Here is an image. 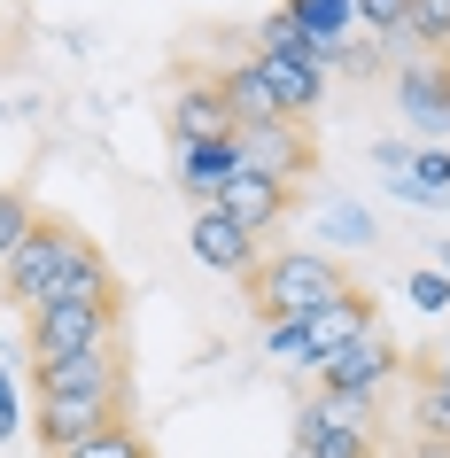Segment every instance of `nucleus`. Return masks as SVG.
Here are the masks:
<instances>
[{
	"label": "nucleus",
	"instance_id": "f257e3e1",
	"mask_svg": "<svg viewBox=\"0 0 450 458\" xmlns=\"http://www.w3.org/2000/svg\"><path fill=\"white\" fill-rule=\"evenodd\" d=\"M241 288H249V311L264 327H303L318 303H334V295L350 288V272L327 249H272V257H257V265L241 272Z\"/></svg>",
	"mask_w": 450,
	"mask_h": 458
},
{
	"label": "nucleus",
	"instance_id": "f03ea898",
	"mask_svg": "<svg viewBox=\"0 0 450 458\" xmlns=\"http://www.w3.org/2000/svg\"><path fill=\"white\" fill-rule=\"evenodd\" d=\"M31 404L132 411V358H124V342H94V350H78V358H39L31 365Z\"/></svg>",
	"mask_w": 450,
	"mask_h": 458
},
{
	"label": "nucleus",
	"instance_id": "7ed1b4c3",
	"mask_svg": "<svg viewBox=\"0 0 450 458\" xmlns=\"http://www.w3.org/2000/svg\"><path fill=\"white\" fill-rule=\"evenodd\" d=\"M86 249V233H78L71 217H39L24 233V249L0 265V288H8V303L16 311H39L55 288H63V272H71V257Z\"/></svg>",
	"mask_w": 450,
	"mask_h": 458
},
{
	"label": "nucleus",
	"instance_id": "20e7f679",
	"mask_svg": "<svg viewBox=\"0 0 450 458\" xmlns=\"http://www.w3.org/2000/svg\"><path fill=\"white\" fill-rule=\"evenodd\" d=\"M233 148H241V171H257V179H272V187H287V194L318 179V140H310L295 117H280V124H241Z\"/></svg>",
	"mask_w": 450,
	"mask_h": 458
},
{
	"label": "nucleus",
	"instance_id": "39448f33",
	"mask_svg": "<svg viewBox=\"0 0 450 458\" xmlns=\"http://www.w3.org/2000/svg\"><path fill=\"white\" fill-rule=\"evenodd\" d=\"M403 373V350L388 327H365L357 342H342L327 365H318V388H334V396H365V404H380V388Z\"/></svg>",
	"mask_w": 450,
	"mask_h": 458
},
{
	"label": "nucleus",
	"instance_id": "423d86ee",
	"mask_svg": "<svg viewBox=\"0 0 450 458\" xmlns=\"http://www.w3.org/2000/svg\"><path fill=\"white\" fill-rule=\"evenodd\" d=\"M117 318L124 311H109V303H39L31 327H24L31 365L39 358H78V350H94V342H117Z\"/></svg>",
	"mask_w": 450,
	"mask_h": 458
},
{
	"label": "nucleus",
	"instance_id": "0eeeda50",
	"mask_svg": "<svg viewBox=\"0 0 450 458\" xmlns=\"http://www.w3.org/2000/svg\"><path fill=\"white\" fill-rule=\"evenodd\" d=\"M249 63H257V78L272 86L280 117H295V124H303L310 109L327 101V71L342 63V47H303V55H264V47H257Z\"/></svg>",
	"mask_w": 450,
	"mask_h": 458
},
{
	"label": "nucleus",
	"instance_id": "6e6552de",
	"mask_svg": "<svg viewBox=\"0 0 450 458\" xmlns=\"http://www.w3.org/2000/svg\"><path fill=\"white\" fill-rule=\"evenodd\" d=\"M164 124H171V148H202V140H233V132H241V117L225 109V94H217V78L179 86L171 109H164Z\"/></svg>",
	"mask_w": 450,
	"mask_h": 458
},
{
	"label": "nucleus",
	"instance_id": "1a4fd4ad",
	"mask_svg": "<svg viewBox=\"0 0 450 458\" xmlns=\"http://www.w3.org/2000/svg\"><path fill=\"white\" fill-rule=\"evenodd\" d=\"M396 109H403V124H412L427 148H435V132H450V63L443 55L396 71Z\"/></svg>",
	"mask_w": 450,
	"mask_h": 458
},
{
	"label": "nucleus",
	"instance_id": "9d476101",
	"mask_svg": "<svg viewBox=\"0 0 450 458\" xmlns=\"http://www.w3.org/2000/svg\"><path fill=\"white\" fill-rule=\"evenodd\" d=\"M187 249H194V257H202L210 272L241 280V272L257 265V249H264V242L249 233V225H241V217H225L217 202H202V210H194V225H187Z\"/></svg>",
	"mask_w": 450,
	"mask_h": 458
},
{
	"label": "nucleus",
	"instance_id": "9b49d317",
	"mask_svg": "<svg viewBox=\"0 0 450 458\" xmlns=\"http://www.w3.org/2000/svg\"><path fill=\"white\" fill-rule=\"evenodd\" d=\"M365 327H380V303L350 280V288L334 295V303H318V311L303 318V335H310V373H318V365H327L334 350H342V342H357Z\"/></svg>",
	"mask_w": 450,
	"mask_h": 458
},
{
	"label": "nucleus",
	"instance_id": "f8f14e48",
	"mask_svg": "<svg viewBox=\"0 0 450 458\" xmlns=\"http://www.w3.org/2000/svg\"><path fill=\"white\" fill-rule=\"evenodd\" d=\"M217 210H225V217H241V225H249L257 242H272L287 217H295V194H287V187H272V179H257V171H233V179H225V194H217Z\"/></svg>",
	"mask_w": 450,
	"mask_h": 458
},
{
	"label": "nucleus",
	"instance_id": "ddd939ff",
	"mask_svg": "<svg viewBox=\"0 0 450 458\" xmlns=\"http://www.w3.org/2000/svg\"><path fill=\"white\" fill-rule=\"evenodd\" d=\"M171 171H179V187H187L194 202H217V194H225V179H233V171H241V148H233V140L171 148Z\"/></svg>",
	"mask_w": 450,
	"mask_h": 458
},
{
	"label": "nucleus",
	"instance_id": "4468645a",
	"mask_svg": "<svg viewBox=\"0 0 450 458\" xmlns=\"http://www.w3.org/2000/svg\"><path fill=\"white\" fill-rule=\"evenodd\" d=\"M295 458H380L373 435H350V428H334V420H318V411H295Z\"/></svg>",
	"mask_w": 450,
	"mask_h": 458
},
{
	"label": "nucleus",
	"instance_id": "2eb2a0df",
	"mask_svg": "<svg viewBox=\"0 0 450 458\" xmlns=\"http://www.w3.org/2000/svg\"><path fill=\"white\" fill-rule=\"evenodd\" d=\"M101 420H117V411H109V404H31V428H39L47 458H63L78 435H94Z\"/></svg>",
	"mask_w": 450,
	"mask_h": 458
},
{
	"label": "nucleus",
	"instance_id": "dca6fc26",
	"mask_svg": "<svg viewBox=\"0 0 450 458\" xmlns=\"http://www.w3.org/2000/svg\"><path fill=\"white\" fill-rule=\"evenodd\" d=\"M217 94H225V109H233L241 124H280V101H272V86L257 78V63H233V71H217Z\"/></svg>",
	"mask_w": 450,
	"mask_h": 458
},
{
	"label": "nucleus",
	"instance_id": "f3484780",
	"mask_svg": "<svg viewBox=\"0 0 450 458\" xmlns=\"http://www.w3.org/2000/svg\"><path fill=\"white\" fill-rule=\"evenodd\" d=\"M63 458H156V443L132 428V411H117V420H101L94 435H78Z\"/></svg>",
	"mask_w": 450,
	"mask_h": 458
},
{
	"label": "nucleus",
	"instance_id": "a211bd4d",
	"mask_svg": "<svg viewBox=\"0 0 450 458\" xmlns=\"http://www.w3.org/2000/svg\"><path fill=\"white\" fill-rule=\"evenodd\" d=\"M287 16L303 24L310 47H342V31L357 24V16H350V0H287Z\"/></svg>",
	"mask_w": 450,
	"mask_h": 458
},
{
	"label": "nucleus",
	"instance_id": "6ab92c4d",
	"mask_svg": "<svg viewBox=\"0 0 450 458\" xmlns=\"http://www.w3.org/2000/svg\"><path fill=\"white\" fill-rule=\"evenodd\" d=\"M310 411H318V420H334V428L373 435V443H380V411L365 404V396H334V388H310Z\"/></svg>",
	"mask_w": 450,
	"mask_h": 458
},
{
	"label": "nucleus",
	"instance_id": "aec40b11",
	"mask_svg": "<svg viewBox=\"0 0 450 458\" xmlns=\"http://www.w3.org/2000/svg\"><path fill=\"white\" fill-rule=\"evenodd\" d=\"M350 16L373 31V47H396L412 31V0H350Z\"/></svg>",
	"mask_w": 450,
	"mask_h": 458
},
{
	"label": "nucleus",
	"instance_id": "412c9836",
	"mask_svg": "<svg viewBox=\"0 0 450 458\" xmlns=\"http://www.w3.org/2000/svg\"><path fill=\"white\" fill-rule=\"evenodd\" d=\"M39 225V210H31V194L24 187H0V265L24 249V233Z\"/></svg>",
	"mask_w": 450,
	"mask_h": 458
},
{
	"label": "nucleus",
	"instance_id": "4be33fe9",
	"mask_svg": "<svg viewBox=\"0 0 450 458\" xmlns=\"http://www.w3.org/2000/svg\"><path fill=\"white\" fill-rule=\"evenodd\" d=\"M412 47H427V55H443L450 47V0H412V31H403Z\"/></svg>",
	"mask_w": 450,
	"mask_h": 458
},
{
	"label": "nucleus",
	"instance_id": "5701e85b",
	"mask_svg": "<svg viewBox=\"0 0 450 458\" xmlns=\"http://www.w3.org/2000/svg\"><path fill=\"white\" fill-rule=\"evenodd\" d=\"M403 288H412V303H420V311H435V318L450 311V280H443V272H435V265H427V272H412Z\"/></svg>",
	"mask_w": 450,
	"mask_h": 458
},
{
	"label": "nucleus",
	"instance_id": "b1692460",
	"mask_svg": "<svg viewBox=\"0 0 450 458\" xmlns=\"http://www.w3.org/2000/svg\"><path fill=\"white\" fill-rule=\"evenodd\" d=\"M264 350H272V358H287V365H303V373H310V335H303V327H264Z\"/></svg>",
	"mask_w": 450,
	"mask_h": 458
},
{
	"label": "nucleus",
	"instance_id": "393cba45",
	"mask_svg": "<svg viewBox=\"0 0 450 458\" xmlns=\"http://www.w3.org/2000/svg\"><path fill=\"white\" fill-rule=\"evenodd\" d=\"M327 233H334V242H373V217H365V210H334Z\"/></svg>",
	"mask_w": 450,
	"mask_h": 458
},
{
	"label": "nucleus",
	"instance_id": "a878e982",
	"mask_svg": "<svg viewBox=\"0 0 450 458\" xmlns=\"http://www.w3.org/2000/svg\"><path fill=\"white\" fill-rule=\"evenodd\" d=\"M8 435H16V373L0 365V443H8Z\"/></svg>",
	"mask_w": 450,
	"mask_h": 458
},
{
	"label": "nucleus",
	"instance_id": "bb28decb",
	"mask_svg": "<svg viewBox=\"0 0 450 458\" xmlns=\"http://www.w3.org/2000/svg\"><path fill=\"white\" fill-rule=\"evenodd\" d=\"M435 272H443V280H450V242H443V249H435Z\"/></svg>",
	"mask_w": 450,
	"mask_h": 458
},
{
	"label": "nucleus",
	"instance_id": "cd10ccee",
	"mask_svg": "<svg viewBox=\"0 0 450 458\" xmlns=\"http://www.w3.org/2000/svg\"><path fill=\"white\" fill-rule=\"evenodd\" d=\"M443 365H450V327H443Z\"/></svg>",
	"mask_w": 450,
	"mask_h": 458
}]
</instances>
